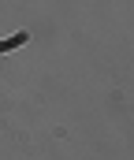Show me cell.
<instances>
[{
    "label": "cell",
    "instance_id": "cell-1",
    "mask_svg": "<svg viewBox=\"0 0 134 160\" xmlns=\"http://www.w3.org/2000/svg\"><path fill=\"white\" fill-rule=\"evenodd\" d=\"M26 41V30H19L15 38H7V41H0V52H7V48H15V45H22Z\"/></svg>",
    "mask_w": 134,
    "mask_h": 160
}]
</instances>
